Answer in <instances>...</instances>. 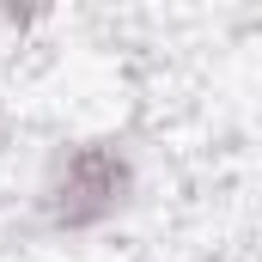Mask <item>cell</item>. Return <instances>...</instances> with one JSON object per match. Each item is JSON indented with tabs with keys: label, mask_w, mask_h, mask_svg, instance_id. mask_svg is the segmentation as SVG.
<instances>
[{
	"label": "cell",
	"mask_w": 262,
	"mask_h": 262,
	"mask_svg": "<svg viewBox=\"0 0 262 262\" xmlns=\"http://www.w3.org/2000/svg\"><path fill=\"white\" fill-rule=\"evenodd\" d=\"M134 183H140V165H134L128 140L92 134V140H73V146H61L49 159L43 189H37V207H43L49 232L79 238V232L110 226L134 201Z\"/></svg>",
	"instance_id": "6da1fadb"
}]
</instances>
